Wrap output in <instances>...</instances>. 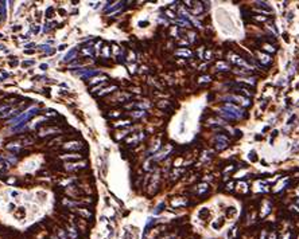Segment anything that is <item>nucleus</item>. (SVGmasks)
Instances as JSON below:
<instances>
[{
    "mask_svg": "<svg viewBox=\"0 0 299 239\" xmlns=\"http://www.w3.org/2000/svg\"><path fill=\"white\" fill-rule=\"evenodd\" d=\"M296 203H298V204H299V199H296Z\"/></svg>",
    "mask_w": 299,
    "mask_h": 239,
    "instance_id": "dca6fc26",
    "label": "nucleus"
},
{
    "mask_svg": "<svg viewBox=\"0 0 299 239\" xmlns=\"http://www.w3.org/2000/svg\"><path fill=\"white\" fill-rule=\"evenodd\" d=\"M31 30H32V32H38V31H39V27H38V26L34 24V26L31 27Z\"/></svg>",
    "mask_w": 299,
    "mask_h": 239,
    "instance_id": "9b49d317",
    "label": "nucleus"
},
{
    "mask_svg": "<svg viewBox=\"0 0 299 239\" xmlns=\"http://www.w3.org/2000/svg\"><path fill=\"white\" fill-rule=\"evenodd\" d=\"M100 71H97V70H92V71H86L85 74H82V77L84 78H89V77H93V75H96V74H99Z\"/></svg>",
    "mask_w": 299,
    "mask_h": 239,
    "instance_id": "423d86ee",
    "label": "nucleus"
},
{
    "mask_svg": "<svg viewBox=\"0 0 299 239\" xmlns=\"http://www.w3.org/2000/svg\"><path fill=\"white\" fill-rule=\"evenodd\" d=\"M47 67H49V66H47V65H41V69H42V70H46V69H47Z\"/></svg>",
    "mask_w": 299,
    "mask_h": 239,
    "instance_id": "4468645a",
    "label": "nucleus"
},
{
    "mask_svg": "<svg viewBox=\"0 0 299 239\" xmlns=\"http://www.w3.org/2000/svg\"><path fill=\"white\" fill-rule=\"evenodd\" d=\"M257 55H259V59H260L263 63H271V58L268 55H260L259 52H257Z\"/></svg>",
    "mask_w": 299,
    "mask_h": 239,
    "instance_id": "39448f33",
    "label": "nucleus"
},
{
    "mask_svg": "<svg viewBox=\"0 0 299 239\" xmlns=\"http://www.w3.org/2000/svg\"><path fill=\"white\" fill-rule=\"evenodd\" d=\"M74 54H76V50H70V51H69V54H66V56H65V61H69V59H71V56L74 55Z\"/></svg>",
    "mask_w": 299,
    "mask_h": 239,
    "instance_id": "6e6552de",
    "label": "nucleus"
},
{
    "mask_svg": "<svg viewBox=\"0 0 299 239\" xmlns=\"http://www.w3.org/2000/svg\"><path fill=\"white\" fill-rule=\"evenodd\" d=\"M67 236L69 239H78V230L77 227H71V226H67Z\"/></svg>",
    "mask_w": 299,
    "mask_h": 239,
    "instance_id": "7ed1b4c3",
    "label": "nucleus"
},
{
    "mask_svg": "<svg viewBox=\"0 0 299 239\" xmlns=\"http://www.w3.org/2000/svg\"><path fill=\"white\" fill-rule=\"evenodd\" d=\"M57 236H58V239H69V236H67V232L65 231V230H58V232H57Z\"/></svg>",
    "mask_w": 299,
    "mask_h": 239,
    "instance_id": "20e7f679",
    "label": "nucleus"
},
{
    "mask_svg": "<svg viewBox=\"0 0 299 239\" xmlns=\"http://www.w3.org/2000/svg\"><path fill=\"white\" fill-rule=\"evenodd\" d=\"M263 49L265 50V51H267V50H268V51H270V52H275V51H276V50H275V49H272V46H271V45H264V46H263Z\"/></svg>",
    "mask_w": 299,
    "mask_h": 239,
    "instance_id": "1a4fd4ad",
    "label": "nucleus"
},
{
    "mask_svg": "<svg viewBox=\"0 0 299 239\" xmlns=\"http://www.w3.org/2000/svg\"><path fill=\"white\" fill-rule=\"evenodd\" d=\"M163 206H165V204H163V203H162V204H160V206H158V208H156V211H155V212H156V214H158V212H160V211H162V208H163Z\"/></svg>",
    "mask_w": 299,
    "mask_h": 239,
    "instance_id": "f8f14e48",
    "label": "nucleus"
},
{
    "mask_svg": "<svg viewBox=\"0 0 299 239\" xmlns=\"http://www.w3.org/2000/svg\"><path fill=\"white\" fill-rule=\"evenodd\" d=\"M31 65H34V62H32V61H27V62H23V66H31Z\"/></svg>",
    "mask_w": 299,
    "mask_h": 239,
    "instance_id": "9d476101",
    "label": "nucleus"
},
{
    "mask_svg": "<svg viewBox=\"0 0 299 239\" xmlns=\"http://www.w3.org/2000/svg\"><path fill=\"white\" fill-rule=\"evenodd\" d=\"M251 160H252V161H255V160H257V157H255V152H251Z\"/></svg>",
    "mask_w": 299,
    "mask_h": 239,
    "instance_id": "ddd939ff",
    "label": "nucleus"
},
{
    "mask_svg": "<svg viewBox=\"0 0 299 239\" xmlns=\"http://www.w3.org/2000/svg\"><path fill=\"white\" fill-rule=\"evenodd\" d=\"M217 67L220 70H225V71H226V70H229V66L226 65V63H224V62H218L217 63Z\"/></svg>",
    "mask_w": 299,
    "mask_h": 239,
    "instance_id": "0eeeda50",
    "label": "nucleus"
},
{
    "mask_svg": "<svg viewBox=\"0 0 299 239\" xmlns=\"http://www.w3.org/2000/svg\"><path fill=\"white\" fill-rule=\"evenodd\" d=\"M224 110L226 111V113H229L230 116H233L235 117V120L236 118H241V117H244L245 116V113H244L240 107H237V106H235V105H225L224 106Z\"/></svg>",
    "mask_w": 299,
    "mask_h": 239,
    "instance_id": "f257e3e1",
    "label": "nucleus"
},
{
    "mask_svg": "<svg viewBox=\"0 0 299 239\" xmlns=\"http://www.w3.org/2000/svg\"><path fill=\"white\" fill-rule=\"evenodd\" d=\"M51 239H58V236H57V235H53V236H51Z\"/></svg>",
    "mask_w": 299,
    "mask_h": 239,
    "instance_id": "2eb2a0df",
    "label": "nucleus"
},
{
    "mask_svg": "<svg viewBox=\"0 0 299 239\" xmlns=\"http://www.w3.org/2000/svg\"><path fill=\"white\" fill-rule=\"evenodd\" d=\"M36 111H38V109L36 107H32V109H30L28 111H26L25 114L19 116L18 118H15V120H11V124H19V122H26L28 120V118L31 117L32 114H36Z\"/></svg>",
    "mask_w": 299,
    "mask_h": 239,
    "instance_id": "f03ea898",
    "label": "nucleus"
}]
</instances>
